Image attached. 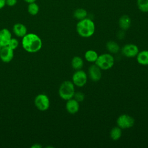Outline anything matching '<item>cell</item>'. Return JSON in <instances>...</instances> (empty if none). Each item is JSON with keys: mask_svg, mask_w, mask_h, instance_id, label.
Segmentation results:
<instances>
[{"mask_svg": "<svg viewBox=\"0 0 148 148\" xmlns=\"http://www.w3.org/2000/svg\"><path fill=\"white\" fill-rule=\"evenodd\" d=\"M21 44L23 49L30 53L39 51L42 47L40 38L35 34L28 33L22 38Z\"/></svg>", "mask_w": 148, "mask_h": 148, "instance_id": "obj_1", "label": "cell"}, {"mask_svg": "<svg viewBox=\"0 0 148 148\" xmlns=\"http://www.w3.org/2000/svg\"><path fill=\"white\" fill-rule=\"evenodd\" d=\"M94 23L90 18H85L79 20L76 24V31L83 38L91 37L95 32Z\"/></svg>", "mask_w": 148, "mask_h": 148, "instance_id": "obj_2", "label": "cell"}, {"mask_svg": "<svg viewBox=\"0 0 148 148\" xmlns=\"http://www.w3.org/2000/svg\"><path fill=\"white\" fill-rule=\"evenodd\" d=\"M75 92V85L72 82L69 80L63 82L58 88L59 96L65 101L73 98Z\"/></svg>", "mask_w": 148, "mask_h": 148, "instance_id": "obj_3", "label": "cell"}, {"mask_svg": "<svg viewBox=\"0 0 148 148\" xmlns=\"http://www.w3.org/2000/svg\"><path fill=\"white\" fill-rule=\"evenodd\" d=\"M114 63L113 56L110 53H103L98 56L95 64L101 70H108L112 68Z\"/></svg>", "mask_w": 148, "mask_h": 148, "instance_id": "obj_4", "label": "cell"}, {"mask_svg": "<svg viewBox=\"0 0 148 148\" xmlns=\"http://www.w3.org/2000/svg\"><path fill=\"white\" fill-rule=\"evenodd\" d=\"M88 76L87 73L82 69L76 70L72 75V82L75 86L82 87H83L87 81Z\"/></svg>", "mask_w": 148, "mask_h": 148, "instance_id": "obj_5", "label": "cell"}, {"mask_svg": "<svg viewBox=\"0 0 148 148\" xmlns=\"http://www.w3.org/2000/svg\"><path fill=\"white\" fill-rule=\"evenodd\" d=\"M34 104L38 110L45 111L47 110L50 106V100L46 94H40L35 98Z\"/></svg>", "mask_w": 148, "mask_h": 148, "instance_id": "obj_6", "label": "cell"}, {"mask_svg": "<svg viewBox=\"0 0 148 148\" xmlns=\"http://www.w3.org/2000/svg\"><path fill=\"white\" fill-rule=\"evenodd\" d=\"M116 123L118 127L122 130L131 128L135 123L134 119L127 114H123L119 116L116 120Z\"/></svg>", "mask_w": 148, "mask_h": 148, "instance_id": "obj_7", "label": "cell"}, {"mask_svg": "<svg viewBox=\"0 0 148 148\" xmlns=\"http://www.w3.org/2000/svg\"><path fill=\"white\" fill-rule=\"evenodd\" d=\"M139 49L135 44L128 43L125 45L121 49L122 54L127 58H133L137 56Z\"/></svg>", "mask_w": 148, "mask_h": 148, "instance_id": "obj_8", "label": "cell"}, {"mask_svg": "<svg viewBox=\"0 0 148 148\" xmlns=\"http://www.w3.org/2000/svg\"><path fill=\"white\" fill-rule=\"evenodd\" d=\"M14 50L8 46L1 47L0 50V58L3 62H10L14 57Z\"/></svg>", "mask_w": 148, "mask_h": 148, "instance_id": "obj_9", "label": "cell"}, {"mask_svg": "<svg viewBox=\"0 0 148 148\" xmlns=\"http://www.w3.org/2000/svg\"><path fill=\"white\" fill-rule=\"evenodd\" d=\"M88 76L92 81L98 82L102 76L101 69L95 64H92L88 69Z\"/></svg>", "mask_w": 148, "mask_h": 148, "instance_id": "obj_10", "label": "cell"}, {"mask_svg": "<svg viewBox=\"0 0 148 148\" xmlns=\"http://www.w3.org/2000/svg\"><path fill=\"white\" fill-rule=\"evenodd\" d=\"M65 108L69 113L75 114L79 110V102L72 98L66 101Z\"/></svg>", "mask_w": 148, "mask_h": 148, "instance_id": "obj_11", "label": "cell"}, {"mask_svg": "<svg viewBox=\"0 0 148 148\" xmlns=\"http://www.w3.org/2000/svg\"><path fill=\"white\" fill-rule=\"evenodd\" d=\"M12 38V34L7 28H3L0 30V46L3 47L8 46Z\"/></svg>", "mask_w": 148, "mask_h": 148, "instance_id": "obj_12", "label": "cell"}, {"mask_svg": "<svg viewBox=\"0 0 148 148\" xmlns=\"http://www.w3.org/2000/svg\"><path fill=\"white\" fill-rule=\"evenodd\" d=\"M13 31L16 36L23 38L27 34V28L21 23H16L13 27Z\"/></svg>", "mask_w": 148, "mask_h": 148, "instance_id": "obj_13", "label": "cell"}, {"mask_svg": "<svg viewBox=\"0 0 148 148\" xmlns=\"http://www.w3.org/2000/svg\"><path fill=\"white\" fill-rule=\"evenodd\" d=\"M136 57V61L138 64L142 65H148V50L139 51Z\"/></svg>", "mask_w": 148, "mask_h": 148, "instance_id": "obj_14", "label": "cell"}, {"mask_svg": "<svg viewBox=\"0 0 148 148\" xmlns=\"http://www.w3.org/2000/svg\"><path fill=\"white\" fill-rule=\"evenodd\" d=\"M131 21L130 18L127 15H124L121 16L119 21V24L120 28L124 31L127 30L130 28L131 25Z\"/></svg>", "mask_w": 148, "mask_h": 148, "instance_id": "obj_15", "label": "cell"}, {"mask_svg": "<svg viewBox=\"0 0 148 148\" xmlns=\"http://www.w3.org/2000/svg\"><path fill=\"white\" fill-rule=\"evenodd\" d=\"M98 57V53L94 50H88L84 54V58L86 60L89 62H95Z\"/></svg>", "mask_w": 148, "mask_h": 148, "instance_id": "obj_16", "label": "cell"}, {"mask_svg": "<svg viewBox=\"0 0 148 148\" xmlns=\"http://www.w3.org/2000/svg\"><path fill=\"white\" fill-rule=\"evenodd\" d=\"M84 65V61L83 59L79 56H75L71 61L72 67L76 70L81 69Z\"/></svg>", "mask_w": 148, "mask_h": 148, "instance_id": "obj_17", "label": "cell"}, {"mask_svg": "<svg viewBox=\"0 0 148 148\" xmlns=\"http://www.w3.org/2000/svg\"><path fill=\"white\" fill-rule=\"evenodd\" d=\"M106 47L107 50L112 54H116L120 50V46L118 43L113 40L108 42L106 45Z\"/></svg>", "mask_w": 148, "mask_h": 148, "instance_id": "obj_18", "label": "cell"}, {"mask_svg": "<svg viewBox=\"0 0 148 148\" xmlns=\"http://www.w3.org/2000/svg\"><path fill=\"white\" fill-rule=\"evenodd\" d=\"M122 135V129L119 127H114L112 128L110 132V136L113 140H119Z\"/></svg>", "mask_w": 148, "mask_h": 148, "instance_id": "obj_19", "label": "cell"}, {"mask_svg": "<svg viewBox=\"0 0 148 148\" xmlns=\"http://www.w3.org/2000/svg\"><path fill=\"white\" fill-rule=\"evenodd\" d=\"M27 11L30 15L35 16L39 12V6L35 2L28 3L27 6Z\"/></svg>", "mask_w": 148, "mask_h": 148, "instance_id": "obj_20", "label": "cell"}, {"mask_svg": "<svg viewBox=\"0 0 148 148\" xmlns=\"http://www.w3.org/2000/svg\"><path fill=\"white\" fill-rule=\"evenodd\" d=\"M87 12L83 9H77L73 13V16L75 18L80 20L85 18L87 16Z\"/></svg>", "mask_w": 148, "mask_h": 148, "instance_id": "obj_21", "label": "cell"}, {"mask_svg": "<svg viewBox=\"0 0 148 148\" xmlns=\"http://www.w3.org/2000/svg\"><path fill=\"white\" fill-rule=\"evenodd\" d=\"M139 9L143 12H148V0H137Z\"/></svg>", "mask_w": 148, "mask_h": 148, "instance_id": "obj_22", "label": "cell"}, {"mask_svg": "<svg viewBox=\"0 0 148 148\" xmlns=\"http://www.w3.org/2000/svg\"><path fill=\"white\" fill-rule=\"evenodd\" d=\"M18 44H19V43H18V41L17 39L12 38L8 45V46L14 50L18 46Z\"/></svg>", "mask_w": 148, "mask_h": 148, "instance_id": "obj_23", "label": "cell"}, {"mask_svg": "<svg viewBox=\"0 0 148 148\" xmlns=\"http://www.w3.org/2000/svg\"><path fill=\"white\" fill-rule=\"evenodd\" d=\"M73 98L75 99L79 102H82L84 101V99L85 98V96L83 92H82L80 91H77V92H75Z\"/></svg>", "mask_w": 148, "mask_h": 148, "instance_id": "obj_24", "label": "cell"}, {"mask_svg": "<svg viewBox=\"0 0 148 148\" xmlns=\"http://www.w3.org/2000/svg\"><path fill=\"white\" fill-rule=\"evenodd\" d=\"M17 3V0H6V5L12 7L15 6Z\"/></svg>", "mask_w": 148, "mask_h": 148, "instance_id": "obj_25", "label": "cell"}, {"mask_svg": "<svg viewBox=\"0 0 148 148\" xmlns=\"http://www.w3.org/2000/svg\"><path fill=\"white\" fill-rule=\"evenodd\" d=\"M124 35H125V34H124V30L121 29V31H120L118 32V34H117V36L118 37L117 38L120 39H121L124 37Z\"/></svg>", "mask_w": 148, "mask_h": 148, "instance_id": "obj_26", "label": "cell"}, {"mask_svg": "<svg viewBox=\"0 0 148 148\" xmlns=\"http://www.w3.org/2000/svg\"><path fill=\"white\" fill-rule=\"evenodd\" d=\"M6 6V0H0V10Z\"/></svg>", "mask_w": 148, "mask_h": 148, "instance_id": "obj_27", "label": "cell"}, {"mask_svg": "<svg viewBox=\"0 0 148 148\" xmlns=\"http://www.w3.org/2000/svg\"><path fill=\"white\" fill-rule=\"evenodd\" d=\"M24 2H25L27 3H30L32 2H35L36 1V0H23Z\"/></svg>", "mask_w": 148, "mask_h": 148, "instance_id": "obj_28", "label": "cell"}, {"mask_svg": "<svg viewBox=\"0 0 148 148\" xmlns=\"http://www.w3.org/2000/svg\"><path fill=\"white\" fill-rule=\"evenodd\" d=\"M41 146H40V145H34V146H32V147H40Z\"/></svg>", "mask_w": 148, "mask_h": 148, "instance_id": "obj_29", "label": "cell"}, {"mask_svg": "<svg viewBox=\"0 0 148 148\" xmlns=\"http://www.w3.org/2000/svg\"><path fill=\"white\" fill-rule=\"evenodd\" d=\"M1 46H0V50H1Z\"/></svg>", "mask_w": 148, "mask_h": 148, "instance_id": "obj_30", "label": "cell"}]
</instances>
